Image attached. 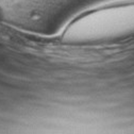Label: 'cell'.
<instances>
[{"label":"cell","mask_w":134,"mask_h":134,"mask_svg":"<svg viewBox=\"0 0 134 134\" xmlns=\"http://www.w3.org/2000/svg\"><path fill=\"white\" fill-rule=\"evenodd\" d=\"M134 35V0L107 4L85 12L65 28L62 40L67 44L110 43Z\"/></svg>","instance_id":"cell-1"}]
</instances>
